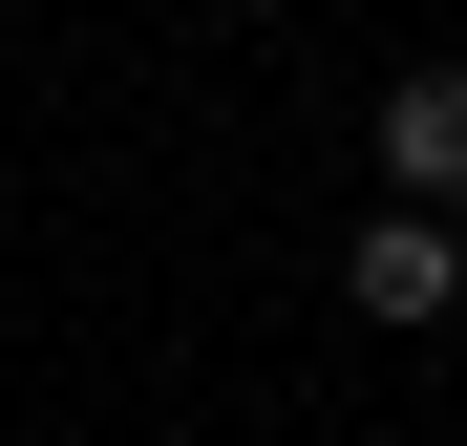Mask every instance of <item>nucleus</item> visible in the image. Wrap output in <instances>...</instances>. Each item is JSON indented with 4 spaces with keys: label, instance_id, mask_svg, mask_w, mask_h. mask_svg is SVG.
Here are the masks:
<instances>
[{
    "label": "nucleus",
    "instance_id": "nucleus-1",
    "mask_svg": "<svg viewBox=\"0 0 467 446\" xmlns=\"http://www.w3.org/2000/svg\"><path fill=\"white\" fill-rule=\"evenodd\" d=\"M382 192L467 213V64H404V86H382Z\"/></svg>",
    "mask_w": 467,
    "mask_h": 446
},
{
    "label": "nucleus",
    "instance_id": "nucleus-2",
    "mask_svg": "<svg viewBox=\"0 0 467 446\" xmlns=\"http://www.w3.org/2000/svg\"><path fill=\"white\" fill-rule=\"evenodd\" d=\"M340 297H361V319H467L446 213H404V192H382V234H340Z\"/></svg>",
    "mask_w": 467,
    "mask_h": 446
},
{
    "label": "nucleus",
    "instance_id": "nucleus-3",
    "mask_svg": "<svg viewBox=\"0 0 467 446\" xmlns=\"http://www.w3.org/2000/svg\"><path fill=\"white\" fill-rule=\"evenodd\" d=\"M446 276H467V213H446Z\"/></svg>",
    "mask_w": 467,
    "mask_h": 446
},
{
    "label": "nucleus",
    "instance_id": "nucleus-4",
    "mask_svg": "<svg viewBox=\"0 0 467 446\" xmlns=\"http://www.w3.org/2000/svg\"><path fill=\"white\" fill-rule=\"evenodd\" d=\"M234 22H276V0H234Z\"/></svg>",
    "mask_w": 467,
    "mask_h": 446
}]
</instances>
